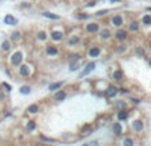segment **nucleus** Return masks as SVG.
I'll use <instances>...</instances> for the list:
<instances>
[{"instance_id": "nucleus-1", "label": "nucleus", "mask_w": 151, "mask_h": 146, "mask_svg": "<svg viewBox=\"0 0 151 146\" xmlns=\"http://www.w3.org/2000/svg\"><path fill=\"white\" fill-rule=\"evenodd\" d=\"M23 60V55L21 52H15L12 57H11V63H12V66H19Z\"/></svg>"}, {"instance_id": "nucleus-2", "label": "nucleus", "mask_w": 151, "mask_h": 146, "mask_svg": "<svg viewBox=\"0 0 151 146\" xmlns=\"http://www.w3.org/2000/svg\"><path fill=\"white\" fill-rule=\"evenodd\" d=\"M118 94V88L115 87V86H108V88L106 90V95L108 97V98H112V97H115Z\"/></svg>"}, {"instance_id": "nucleus-3", "label": "nucleus", "mask_w": 151, "mask_h": 146, "mask_svg": "<svg viewBox=\"0 0 151 146\" xmlns=\"http://www.w3.org/2000/svg\"><path fill=\"white\" fill-rule=\"evenodd\" d=\"M95 66H96V64H95L94 62H91V63H88V64H87V67H86V70H84V71H83L82 74H80V76H84V75L90 74V72H91L92 70L95 69Z\"/></svg>"}, {"instance_id": "nucleus-4", "label": "nucleus", "mask_w": 151, "mask_h": 146, "mask_svg": "<svg viewBox=\"0 0 151 146\" xmlns=\"http://www.w3.org/2000/svg\"><path fill=\"white\" fill-rule=\"evenodd\" d=\"M115 38H117L118 40H124L127 38V32L124 30H118L117 33H115Z\"/></svg>"}, {"instance_id": "nucleus-5", "label": "nucleus", "mask_w": 151, "mask_h": 146, "mask_svg": "<svg viewBox=\"0 0 151 146\" xmlns=\"http://www.w3.org/2000/svg\"><path fill=\"white\" fill-rule=\"evenodd\" d=\"M112 24H114L115 27L122 26V24H123V19H122V16H119V15L114 16V18H112Z\"/></svg>"}, {"instance_id": "nucleus-6", "label": "nucleus", "mask_w": 151, "mask_h": 146, "mask_svg": "<svg viewBox=\"0 0 151 146\" xmlns=\"http://www.w3.org/2000/svg\"><path fill=\"white\" fill-rule=\"evenodd\" d=\"M132 126H134L135 131H142V130H143V122L139 121V119H136V121H134Z\"/></svg>"}, {"instance_id": "nucleus-7", "label": "nucleus", "mask_w": 151, "mask_h": 146, "mask_svg": "<svg viewBox=\"0 0 151 146\" xmlns=\"http://www.w3.org/2000/svg\"><path fill=\"white\" fill-rule=\"evenodd\" d=\"M86 30H87V32H96L99 30V26L96 23H91V24H88L86 27Z\"/></svg>"}, {"instance_id": "nucleus-8", "label": "nucleus", "mask_w": 151, "mask_h": 146, "mask_svg": "<svg viewBox=\"0 0 151 146\" xmlns=\"http://www.w3.org/2000/svg\"><path fill=\"white\" fill-rule=\"evenodd\" d=\"M99 54H100V48H98V47H92V48L88 51V55H90V57H92V58L98 57Z\"/></svg>"}, {"instance_id": "nucleus-9", "label": "nucleus", "mask_w": 151, "mask_h": 146, "mask_svg": "<svg viewBox=\"0 0 151 146\" xmlns=\"http://www.w3.org/2000/svg\"><path fill=\"white\" fill-rule=\"evenodd\" d=\"M19 72H20V75L21 76H28L30 75V70H28V66H21L20 67V70H19Z\"/></svg>"}, {"instance_id": "nucleus-10", "label": "nucleus", "mask_w": 151, "mask_h": 146, "mask_svg": "<svg viewBox=\"0 0 151 146\" xmlns=\"http://www.w3.org/2000/svg\"><path fill=\"white\" fill-rule=\"evenodd\" d=\"M4 23H5V24H15V23H16V19H15L12 15H7V16L4 18Z\"/></svg>"}, {"instance_id": "nucleus-11", "label": "nucleus", "mask_w": 151, "mask_h": 146, "mask_svg": "<svg viewBox=\"0 0 151 146\" xmlns=\"http://www.w3.org/2000/svg\"><path fill=\"white\" fill-rule=\"evenodd\" d=\"M43 16L48 18V19H52V20H59L60 19L59 15H55V14H51V12H43Z\"/></svg>"}, {"instance_id": "nucleus-12", "label": "nucleus", "mask_w": 151, "mask_h": 146, "mask_svg": "<svg viewBox=\"0 0 151 146\" xmlns=\"http://www.w3.org/2000/svg\"><path fill=\"white\" fill-rule=\"evenodd\" d=\"M55 100H63L64 98H66V93L63 91V90H60V91H57L56 94H55Z\"/></svg>"}, {"instance_id": "nucleus-13", "label": "nucleus", "mask_w": 151, "mask_h": 146, "mask_svg": "<svg viewBox=\"0 0 151 146\" xmlns=\"http://www.w3.org/2000/svg\"><path fill=\"white\" fill-rule=\"evenodd\" d=\"M62 86H63V82H56V83L50 85L48 90H50V91H55V90H57V88H59V87H62Z\"/></svg>"}, {"instance_id": "nucleus-14", "label": "nucleus", "mask_w": 151, "mask_h": 146, "mask_svg": "<svg viewBox=\"0 0 151 146\" xmlns=\"http://www.w3.org/2000/svg\"><path fill=\"white\" fill-rule=\"evenodd\" d=\"M112 76H114V79L117 81V82H119V81H122V78H123V72H122L120 70H117V71L114 72Z\"/></svg>"}, {"instance_id": "nucleus-15", "label": "nucleus", "mask_w": 151, "mask_h": 146, "mask_svg": "<svg viewBox=\"0 0 151 146\" xmlns=\"http://www.w3.org/2000/svg\"><path fill=\"white\" fill-rule=\"evenodd\" d=\"M127 117H129L127 111H124V110H119V113H118V119H119V121H124V119H127Z\"/></svg>"}, {"instance_id": "nucleus-16", "label": "nucleus", "mask_w": 151, "mask_h": 146, "mask_svg": "<svg viewBox=\"0 0 151 146\" xmlns=\"http://www.w3.org/2000/svg\"><path fill=\"white\" fill-rule=\"evenodd\" d=\"M51 36H52V39H54V40H60V39L63 38V33H62L60 31H54Z\"/></svg>"}, {"instance_id": "nucleus-17", "label": "nucleus", "mask_w": 151, "mask_h": 146, "mask_svg": "<svg viewBox=\"0 0 151 146\" xmlns=\"http://www.w3.org/2000/svg\"><path fill=\"white\" fill-rule=\"evenodd\" d=\"M38 110H39V106H38V105H31V106L27 109V111H28L30 114H36Z\"/></svg>"}, {"instance_id": "nucleus-18", "label": "nucleus", "mask_w": 151, "mask_h": 146, "mask_svg": "<svg viewBox=\"0 0 151 146\" xmlns=\"http://www.w3.org/2000/svg\"><path fill=\"white\" fill-rule=\"evenodd\" d=\"M112 130H114V133L117 134V136H119V134H122V126L119 125V123H115V125L112 126Z\"/></svg>"}, {"instance_id": "nucleus-19", "label": "nucleus", "mask_w": 151, "mask_h": 146, "mask_svg": "<svg viewBox=\"0 0 151 146\" xmlns=\"http://www.w3.org/2000/svg\"><path fill=\"white\" fill-rule=\"evenodd\" d=\"M47 54L48 55H56L57 54V48L54 47V46H48L47 47Z\"/></svg>"}, {"instance_id": "nucleus-20", "label": "nucleus", "mask_w": 151, "mask_h": 146, "mask_svg": "<svg viewBox=\"0 0 151 146\" xmlns=\"http://www.w3.org/2000/svg\"><path fill=\"white\" fill-rule=\"evenodd\" d=\"M82 133L84 134V136H88V134H91V133H92V127H91L90 125H86V126L82 129Z\"/></svg>"}, {"instance_id": "nucleus-21", "label": "nucleus", "mask_w": 151, "mask_h": 146, "mask_svg": "<svg viewBox=\"0 0 151 146\" xmlns=\"http://www.w3.org/2000/svg\"><path fill=\"white\" fill-rule=\"evenodd\" d=\"M36 129V123H35L33 121H28V123H27V130L28 131H32V130H35Z\"/></svg>"}, {"instance_id": "nucleus-22", "label": "nucleus", "mask_w": 151, "mask_h": 146, "mask_svg": "<svg viewBox=\"0 0 151 146\" xmlns=\"http://www.w3.org/2000/svg\"><path fill=\"white\" fill-rule=\"evenodd\" d=\"M142 21H143V24H146V26H151V15H144Z\"/></svg>"}, {"instance_id": "nucleus-23", "label": "nucleus", "mask_w": 151, "mask_h": 146, "mask_svg": "<svg viewBox=\"0 0 151 146\" xmlns=\"http://www.w3.org/2000/svg\"><path fill=\"white\" fill-rule=\"evenodd\" d=\"M110 35H111V33H110V31H108L107 28H106V30H103V31L100 32V36H102L103 39H108Z\"/></svg>"}, {"instance_id": "nucleus-24", "label": "nucleus", "mask_w": 151, "mask_h": 146, "mask_svg": "<svg viewBox=\"0 0 151 146\" xmlns=\"http://www.w3.org/2000/svg\"><path fill=\"white\" fill-rule=\"evenodd\" d=\"M79 59H80V57H79V55H78V54H72V55H71V57H69V63H71V64H72L74 62H78Z\"/></svg>"}, {"instance_id": "nucleus-25", "label": "nucleus", "mask_w": 151, "mask_h": 146, "mask_svg": "<svg viewBox=\"0 0 151 146\" xmlns=\"http://www.w3.org/2000/svg\"><path fill=\"white\" fill-rule=\"evenodd\" d=\"M123 146H134V142L131 138H126L124 142H123Z\"/></svg>"}, {"instance_id": "nucleus-26", "label": "nucleus", "mask_w": 151, "mask_h": 146, "mask_svg": "<svg viewBox=\"0 0 151 146\" xmlns=\"http://www.w3.org/2000/svg\"><path fill=\"white\" fill-rule=\"evenodd\" d=\"M30 91H31V88H30L28 86H24V87L20 88V93H21V94H30Z\"/></svg>"}, {"instance_id": "nucleus-27", "label": "nucleus", "mask_w": 151, "mask_h": 146, "mask_svg": "<svg viewBox=\"0 0 151 146\" xmlns=\"http://www.w3.org/2000/svg\"><path fill=\"white\" fill-rule=\"evenodd\" d=\"M11 38H12V40H19V39H20V32L15 31L12 35H11Z\"/></svg>"}, {"instance_id": "nucleus-28", "label": "nucleus", "mask_w": 151, "mask_h": 146, "mask_svg": "<svg viewBox=\"0 0 151 146\" xmlns=\"http://www.w3.org/2000/svg\"><path fill=\"white\" fill-rule=\"evenodd\" d=\"M138 28H139V26H138L136 21H132V23L130 24V30L131 31H138Z\"/></svg>"}, {"instance_id": "nucleus-29", "label": "nucleus", "mask_w": 151, "mask_h": 146, "mask_svg": "<svg viewBox=\"0 0 151 146\" xmlns=\"http://www.w3.org/2000/svg\"><path fill=\"white\" fill-rule=\"evenodd\" d=\"M68 43H69V44H76V43H79V38H78V36H72L71 39H69Z\"/></svg>"}, {"instance_id": "nucleus-30", "label": "nucleus", "mask_w": 151, "mask_h": 146, "mask_svg": "<svg viewBox=\"0 0 151 146\" xmlns=\"http://www.w3.org/2000/svg\"><path fill=\"white\" fill-rule=\"evenodd\" d=\"M106 14H108V9H102V11H98L96 12V16H104Z\"/></svg>"}, {"instance_id": "nucleus-31", "label": "nucleus", "mask_w": 151, "mask_h": 146, "mask_svg": "<svg viewBox=\"0 0 151 146\" xmlns=\"http://www.w3.org/2000/svg\"><path fill=\"white\" fill-rule=\"evenodd\" d=\"M38 38H39L40 40H45L47 35H45V32H43V31H42V32H39V33H38Z\"/></svg>"}, {"instance_id": "nucleus-32", "label": "nucleus", "mask_w": 151, "mask_h": 146, "mask_svg": "<svg viewBox=\"0 0 151 146\" xmlns=\"http://www.w3.org/2000/svg\"><path fill=\"white\" fill-rule=\"evenodd\" d=\"M2 47H3L4 51H8V50H9V42H4V43L2 44Z\"/></svg>"}, {"instance_id": "nucleus-33", "label": "nucleus", "mask_w": 151, "mask_h": 146, "mask_svg": "<svg viewBox=\"0 0 151 146\" xmlns=\"http://www.w3.org/2000/svg\"><path fill=\"white\" fill-rule=\"evenodd\" d=\"M117 107H118V109H120V110H123V109L126 107V103H124V102H122V100H120V102H117Z\"/></svg>"}, {"instance_id": "nucleus-34", "label": "nucleus", "mask_w": 151, "mask_h": 146, "mask_svg": "<svg viewBox=\"0 0 151 146\" xmlns=\"http://www.w3.org/2000/svg\"><path fill=\"white\" fill-rule=\"evenodd\" d=\"M78 19H80V20L88 19V15H87V14H79V15H78Z\"/></svg>"}, {"instance_id": "nucleus-35", "label": "nucleus", "mask_w": 151, "mask_h": 146, "mask_svg": "<svg viewBox=\"0 0 151 146\" xmlns=\"http://www.w3.org/2000/svg\"><path fill=\"white\" fill-rule=\"evenodd\" d=\"M2 86H3V87L7 90V91H11V86H9V85H7L5 82H3V83H2Z\"/></svg>"}, {"instance_id": "nucleus-36", "label": "nucleus", "mask_w": 151, "mask_h": 146, "mask_svg": "<svg viewBox=\"0 0 151 146\" xmlns=\"http://www.w3.org/2000/svg\"><path fill=\"white\" fill-rule=\"evenodd\" d=\"M136 52H138L139 55H143V54H144V51H143V48H138V50H136Z\"/></svg>"}, {"instance_id": "nucleus-37", "label": "nucleus", "mask_w": 151, "mask_h": 146, "mask_svg": "<svg viewBox=\"0 0 151 146\" xmlns=\"http://www.w3.org/2000/svg\"><path fill=\"white\" fill-rule=\"evenodd\" d=\"M124 50H126V46H120V48H118V51H119V52H123Z\"/></svg>"}, {"instance_id": "nucleus-38", "label": "nucleus", "mask_w": 151, "mask_h": 146, "mask_svg": "<svg viewBox=\"0 0 151 146\" xmlns=\"http://www.w3.org/2000/svg\"><path fill=\"white\" fill-rule=\"evenodd\" d=\"M95 5V2H91V3H88V7H94Z\"/></svg>"}, {"instance_id": "nucleus-39", "label": "nucleus", "mask_w": 151, "mask_h": 146, "mask_svg": "<svg viewBox=\"0 0 151 146\" xmlns=\"http://www.w3.org/2000/svg\"><path fill=\"white\" fill-rule=\"evenodd\" d=\"M111 3H115V2H119V0H110Z\"/></svg>"}, {"instance_id": "nucleus-40", "label": "nucleus", "mask_w": 151, "mask_h": 146, "mask_svg": "<svg viewBox=\"0 0 151 146\" xmlns=\"http://www.w3.org/2000/svg\"><path fill=\"white\" fill-rule=\"evenodd\" d=\"M148 63H150V66H151V59H150V62H148Z\"/></svg>"}, {"instance_id": "nucleus-41", "label": "nucleus", "mask_w": 151, "mask_h": 146, "mask_svg": "<svg viewBox=\"0 0 151 146\" xmlns=\"http://www.w3.org/2000/svg\"><path fill=\"white\" fill-rule=\"evenodd\" d=\"M83 146H90V145H83Z\"/></svg>"}]
</instances>
